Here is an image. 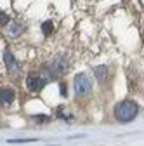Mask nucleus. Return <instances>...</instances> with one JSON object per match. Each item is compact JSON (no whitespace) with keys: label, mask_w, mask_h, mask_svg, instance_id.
<instances>
[{"label":"nucleus","mask_w":144,"mask_h":146,"mask_svg":"<svg viewBox=\"0 0 144 146\" xmlns=\"http://www.w3.org/2000/svg\"><path fill=\"white\" fill-rule=\"evenodd\" d=\"M59 89H61V96H63V98H66V96H68V92H66V84H64V82H61V84H59Z\"/></svg>","instance_id":"obj_12"},{"label":"nucleus","mask_w":144,"mask_h":146,"mask_svg":"<svg viewBox=\"0 0 144 146\" xmlns=\"http://www.w3.org/2000/svg\"><path fill=\"white\" fill-rule=\"evenodd\" d=\"M31 120L38 122V123H47V122L50 120V117H47V115H33V117H31Z\"/></svg>","instance_id":"obj_10"},{"label":"nucleus","mask_w":144,"mask_h":146,"mask_svg":"<svg viewBox=\"0 0 144 146\" xmlns=\"http://www.w3.org/2000/svg\"><path fill=\"white\" fill-rule=\"evenodd\" d=\"M52 31H54V23H52V21H44V23H42V33H44L45 36H49Z\"/></svg>","instance_id":"obj_9"},{"label":"nucleus","mask_w":144,"mask_h":146,"mask_svg":"<svg viewBox=\"0 0 144 146\" xmlns=\"http://www.w3.org/2000/svg\"><path fill=\"white\" fill-rule=\"evenodd\" d=\"M73 87H75V94L77 98H89L92 92V82L89 78L87 73H78L73 80Z\"/></svg>","instance_id":"obj_3"},{"label":"nucleus","mask_w":144,"mask_h":146,"mask_svg":"<svg viewBox=\"0 0 144 146\" xmlns=\"http://www.w3.org/2000/svg\"><path fill=\"white\" fill-rule=\"evenodd\" d=\"M142 38H144V35H142Z\"/></svg>","instance_id":"obj_13"},{"label":"nucleus","mask_w":144,"mask_h":146,"mask_svg":"<svg viewBox=\"0 0 144 146\" xmlns=\"http://www.w3.org/2000/svg\"><path fill=\"white\" fill-rule=\"evenodd\" d=\"M16 98V92H14V89L11 87H2V90H0V101H2L4 106H9Z\"/></svg>","instance_id":"obj_6"},{"label":"nucleus","mask_w":144,"mask_h":146,"mask_svg":"<svg viewBox=\"0 0 144 146\" xmlns=\"http://www.w3.org/2000/svg\"><path fill=\"white\" fill-rule=\"evenodd\" d=\"M7 28H9V33H11L12 36H19V35L23 33V25H21V23H17V21L11 23Z\"/></svg>","instance_id":"obj_8"},{"label":"nucleus","mask_w":144,"mask_h":146,"mask_svg":"<svg viewBox=\"0 0 144 146\" xmlns=\"http://www.w3.org/2000/svg\"><path fill=\"white\" fill-rule=\"evenodd\" d=\"M139 113V104L132 99H123L115 106V118L122 123L132 122Z\"/></svg>","instance_id":"obj_1"},{"label":"nucleus","mask_w":144,"mask_h":146,"mask_svg":"<svg viewBox=\"0 0 144 146\" xmlns=\"http://www.w3.org/2000/svg\"><path fill=\"white\" fill-rule=\"evenodd\" d=\"M66 70H68V59L59 54V56H56L50 63H47V64L44 66V73H42V75H44L45 80L49 82V80H56V78H59L61 75H64Z\"/></svg>","instance_id":"obj_2"},{"label":"nucleus","mask_w":144,"mask_h":146,"mask_svg":"<svg viewBox=\"0 0 144 146\" xmlns=\"http://www.w3.org/2000/svg\"><path fill=\"white\" fill-rule=\"evenodd\" d=\"M4 64H5V68L11 75H17L19 73V63H17V59L14 58V54L9 49L4 50Z\"/></svg>","instance_id":"obj_5"},{"label":"nucleus","mask_w":144,"mask_h":146,"mask_svg":"<svg viewBox=\"0 0 144 146\" xmlns=\"http://www.w3.org/2000/svg\"><path fill=\"white\" fill-rule=\"evenodd\" d=\"M0 16H2V26H9V16L5 14V12H2V14H0Z\"/></svg>","instance_id":"obj_11"},{"label":"nucleus","mask_w":144,"mask_h":146,"mask_svg":"<svg viewBox=\"0 0 144 146\" xmlns=\"http://www.w3.org/2000/svg\"><path fill=\"white\" fill-rule=\"evenodd\" d=\"M45 84H47V80L42 73H30L26 77V89L30 92H40Z\"/></svg>","instance_id":"obj_4"},{"label":"nucleus","mask_w":144,"mask_h":146,"mask_svg":"<svg viewBox=\"0 0 144 146\" xmlns=\"http://www.w3.org/2000/svg\"><path fill=\"white\" fill-rule=\"evenodd\" d=\"M94 75H96V78H97L99 82H104V80L108 78V66H104V64L96 66V68H94Z\"/></svg>","instance_id":"obj_7"}]
</instances>
